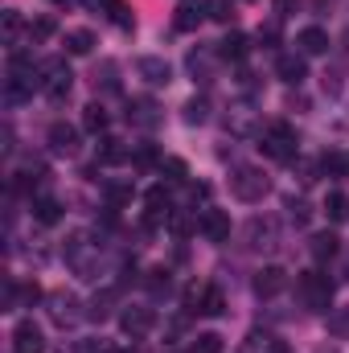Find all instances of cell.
I'll return each mask as SVG.
<instances>
[{
  "label": "cell",
  "instance_id": "13",
  "mask_svg": "<svg viewBox=\"0 0 349 353\" xmlns=\"http://www.w3.org/2000/svg\"><path fill=\"white\" fill-rule=\"evenodd\" d=\"M283 288H288V271H283V267H263L259 275H255V292H259L263 300L279 296Z\"/></svg>",
  "mask_w": 349,
  "mask_h": 353
},
{
  "label": "cell",
  "instance_id": "38",
  "mask_svg": "<svg viewBox=\"0 0 349 353\" xmlns=\"http://www.w3.org/2000/svg\"><path fill=\"white\" fill-rule=\"evenodd\" d=\"M288 210H292V222H304L308 218V205L304 201H288Z\"/></svg>",
  "mask_w": 349,
  "mask_h": 353
},
{
  "label": "cell",
  "instance_id": "33",
  "mask_svg": "<svg viewBox=\"0 0 349 353\" xmlns=\"http://www.w3.org/2000/svg\"><path fill=\"white\" fill-rule=\"evenodd\" d=\"M94 87H103V90H119V83H115V62H103V66L94 70Z\"/></svg>",
  "mask_w": 349,
  "mask_h": 353
},
{
  "label": "cell",
  "instance_id": "6",
  "mask_svg": "<svg viewBox=\"0 0 349 353\" xmlns=\"http://www.w3.org/2000/svg\"><path fill=\"white\" fill-rule=\"evenodd\" d=\"M185 308L189 312H201V316H222L226 312V300H222V288L218 283H206V288H189L185 292Z\"/></svg>",
  "mask_w": 349,
  "mask_h": 353
},
{
  "label": "cell",
  "instance_id": "31",
  "mask_svg": "<svg viewBox=\"0 0 349 353\" xmlns=\"http://www.w3.org/2000/svg\"><path fill=\"white\" fill-rule=\"evenodd\" d=\"M21 29H25V25H21V12H12V8H8V12H4V41H8L12 50L21 46Z\"/></svg>",
  "mask_w": 349,
  "mask_h": 353
},
{
  "label": "cell",
  "instance_id": "34",
  "mask_svg": "<svg viewBox=\"0 0 349 353\" xmlns=\"http://www.w3.org/2000/svg\"><path fill=\"white\" fill-rule=\"evenodd\" d=\"M193 353H222V337H218V333H201V337L193 341Z\"/></svg>",
  "mask_w": 349,
  "mask_h": 353
},
{
  "label": "cell",
  "instance_id": "23",
  "mask_svg": "<svg viewBox=\"0 0 349 353\" xmlns=\"http://www.w3.org/2000/svg\"><path fill=\"white\" fill-rule=\"evenodd\" d=\"M33 218H37L41 226H54V222L62 218V201H58V197H50V193H41V197L33 201Z\"/></svg>",
  "mask_w": 349,
  "mask_h": 353
},
{
  "label": "cell",
  "instance_id": "4",
  "mask_svg": "<svg viewBox=\"0 0 349 353\" xmlns=\"http://www.w3.org/2000/svg\"><path fill=\"white\" fill-rule=\"evenodd\" d=\"M74 87V70L66 66V58H50V62H41V94L50 99V103H62L66 94Z\"/></svg>",
  "mask_w": 349,
  "mask_h": 353
},
{
  "label": "cell",
  "instance_id": "10",
  "mask_svg": "<svg viewBox=\"0 0 349 353\" xmlns=\"http://www.w3.org/2000/svg\"><path fill=\"white\" fill-rule=\"evenodd\" d=\"M12 353H46V337L33 321H21L12 329Z\"/></svg>",
  "mask_w": 349,
  "mask_h": 353
},
{
  "label": "cell",
  "instance_id": "41",
  "mask_svg": "<svg viewBox=\"0 0 349 353\" xmlns=\"http://www.w3.org/2000/svg\"><path fill=\"white\" fill-rule=\"evenodd\" d=\"M83 4H99V0H83Z\"/></svg>",
  "mask_w": 349,
  "mask_h": 353
},
{
  "label": "cell",
  "instance_id": "16",
  "mask_svg": "<svg viewBox=\"0 0 349 353\" xmlns=\"http://www.w3.org/2000/svg\"><path fill=\"white\" fill-rule=\"evenodd\" d=\"M201 21H206V8H201V0H181V4H177L173 25L181 29V33H193Z\"/></svg>",
  "mask_w": 349,
  "mask_h": 353
},
{
  "label": "cell",
  "instance_id": "12",
  "mask_svg": "<svg viewBox=\"0 0 349 353\" xmlns=\"http://www.w3.org/2000/svg\"><path fill=\"white\" fill-rule=\"evenodd\" d=\"M50 316H54V325H74L79 321V300L70 296V292H54L50 296Z\"/></svg>",
  "mask_w": 349,
  "mask_h": 353
},
{
  "label": "cell",
  "instance_id": "29",
  "mask_svg": "<svg viewBox=\"0 0 349 353\" xmlns=\"http://www.w3.org/2000/svg\"><path fill=\"white\" fill-rule=\"evenodd\" d=\"M185 119H189V123H206V119H210V99H206V94L189 99V103H185Z\"/></svg>",
  "mask_w": 349,
  "mask_h": 353
},
{
  "label": "cell",
  "instance_id": "28",
  "mask_svg": "<svg viewBox=\"0 0 349 353\" xmlns=\"http://www.w3.org/2000/svg\"><path fill=\"white\" fill-rule=\"evenodd\" d=\"M325 214H329L333 222H346L349 218V197L346 193H329V197H325Z\"/></svg>",
  "mask_w": 349,
  "mask_h": 353
},
{
  "label": "cell",
  "instance_id": "9",
  "mask_svg": "<svg viewBox=\"0 0 349 353\" xmlns=\"http://www.w3.org/2000/svg\"><path fill=\"white\" fill-rule=\"evenodd\" d=\"M197 230H201L210 243H226V239H230V218H226L222 210H210V205H206L201 218H197Z\"/></svg>",
  "mask_w": 349,
  "mask_h": 353
},
{
  "label": "cell",
  "instance_id": "5",
  "mask_svg": "<svg viewBox=\"0 0 349 353\" xmlns=\"http://www.w3.org/2000/svg\"><path fill=\"white\" fill-rule=\"evenodd\" d=\"M259 148L271 157V161H296V152H300V140H296V132H292L288 123H271V128H263Z\"/></svg>",
  "mask_w": 349,
  "mask_h": 353
},
{
  "label": "cell",
  "instance_id": "1",
  "mask_svg": "<svg viewBox=\"0 0 349 353\" xmlns=\"http://www.w3.org/2000/svg\"><path fill=\"white\" fill-rule=\"evenodd\" d=\"M33 90H41V66H33L25 54H12L8 79H4V103L17 107V103L33 99Z\"/></svg>",
  "mask_w": 349,
  "mask_h": 353
},
{
  "label": "cell",
  "instance_id": "35",
  "mask_svg": "<svg viewBox=\"0 0 349 353\" xmlns=\"http://www.w3.org/2000/svg\"><path fill=\"white\" fill-rule=\"evenodd\" d=\"M148 288L152 296H169V271H148Z\"/></svg>",
  "mask_w": 349,
  "mask_h": 353
},
{
  "label": "cell",
  "instance_id": "8",
  "mask_svg": "<svg viewBox=\"0 0 349 353\" xmlns=\"http://www.w3.org/2000/svg\"><path fill=\"white\" fill-rule=\"evenodd\" d=\"M136 74H140L148 87H169V83H173V66H169L165 58H157V54L140 58V62H136Z\"/></svg>",
  "mask_w": 349,
  "mask_h": 353
},
{
  "label": "cell",
  "instance_id": "24",
  "mask_svg": "<svg viewBox=\"0 0 349 353\" xmlns=\"http://www.w3.org/2000/svg\"><path fill=\"white\" fill-rule=\"evenodd\" d=\"M90 50H94V33H90V29H70V33H66V54L83 58Z\"/></svg>",
  "mask_w": 349,
  "mask_h": 353
},
{
  "label": "cell",
  "instance_id": "20",
  "mask_svg": "<svg viewBox=\"0 0 349 353\" xmlns=\"http://www.w3.org/2000/svg\"><path fill=\"white\" fill-rule=\"evenodd\" d=\"M308 251H312V259H321V263H325V259H333V255L341 251V239H337L333 230H321V234H312V239H308Z\"/></svg>",
  "mask_w": 349,
  "mask_h": 353
},
{
  "label": "cell",
  "instance_id": "2",
  "mask_svg": "<svg viewBox=\"0 0 349 353\" xmlns=\"http://www.w3.org/2000/svg\"><path fill=\"white\" fill-rule=\"evenodd\" d=\"M296 292H300V304H304L308 312H333V279H329L321 267L300 271Z\"/></svg>",
  "mask_w": 349,
  "mask_h": 353
},
{
  "label": "cell",
  "instance_id": "32",
  "mask_svg": "<svg viewBox=\"0 0 349 353\" xmlns=\"http://www.w3.org/2000/svg\"><path fill=\"white\" fill-rule=\"evenodd\" d=\"M107 12H111V21H115L119 29H132V8H128L123 0H107Z\"/></svg>",
  "mask_w": 349,
  "mask_h": 353
},
{
  "label": "cell",
  "instance_id": "39",
  "mask_svg": "<svg viewBox=\"0 0 349 353\" xmlns=\"http://www.w3.org/2000/svg\"><path fill=\"white\" fill-rule=\"evenodd\" d=\"M341 176H349V152H341Z\"/></svg>",
  "mask_w": 349,
  "mask_h": 353
},
{
  "label": "cell",
  "instance_id": "17",
  "mask_svg": "<svg viewBox=\"0 0 349 353\" xmlns=\"http://www.w3.org/2000/svg\"><path fill=\"white\" fill-rule=\"evenodd\" d=\"M296 46H300V54H329V33L321 25H308L296 33Z\"/></svg>",
  "mask_w": 349,
  "mask_h": 353
},
{
  "label": "cell",
  "instance_id": "22",
  "mask_svg": "<svg viewBox=\"0 0 349 353\" xmlns=\"http://www.w3.org/2000/svg\"><path fill=\"white\" fill-rule=\"evenodd\" d=\"M218 54H222V58H230V62H243V58L251 54V41H247L243 33H226V37L218 41Z\"/></svg>",
  "mask_w": 349,
  "mask_h": 353
},
{
  "label": "cell",
  "instance_id": "36",
  "mask_svg": "<svg viewBox=\"0 0 349 353\" xmlns=\"http://www.w3.org/2000/svg\"><path fill=\"white\" fill-rule=\"evenodd\" d=\"M201 8H206V17H214V21H226V17H230V4H226V0H201Z\"/></svg>",
  "mask_w": 349,
  "mask_h": 353
},
{
  "label": "cell",
  "instance_id": "15",
  "mask_svg": "<svg viewBox=\"0 0 349 353\" xmlns=\"http://www.w3.org/2000/svg\"><path fill=\"white\" fill-rule=\"evenodd\" d=\"M128 119H132L136 128H157L165 115H161V107H157L152 99H132V107H128Z\"/></svg>",
  "mask_w": 349,
  "mask_h": 353
},
{
  "label": "cell",
  "instance_id": "7",
  "mask_svg": "<svg viewBox=\"0 0 349 353\" xmlns=\"http://www.w3.org/2000/svg\"><path fill=\"white\" fill-rule=\"evenodd\" d=\"M119 329H123L132 341H140V337H148V333L157 329V312H152V308H128V312L119 316Z\"/></svg>",
  "mask_w": 349,
  "mask_h": 353
},
{
  "label": "cell",
  "instance_id": "14",
  "mask_svg": "<svg viewBox=\"0 0 349 353\" xmlns=\"http://www.w3.org/2000/svg\"><path fill=\"white\" fill-rule=\"evenodd\" d=\"M275 70H279V79H283V83H292V87H300V83H304V74H308L304 54H279V58H275Z\"/></svg>",
  "mask_w": 349,
  "mask_h": 353
},
{
  "label": "cell",
  "instance_id": "3",
  "mask_svg": "<svg viewBox=\"0 0 349 353\" xmlns=\"http://www.w3.org/2000/svg\"><path fill=\"white\" fill-rule=\"evenodd\" d=\"M267 189H271V181H267L263 169H255V165H235L230 169V193L239 201H263Z\"/></svg>",
  "mask_w": 349,
  "mask_h": 353
},
{
  "label": "cell",
  "instance_id": "37",
  "mask_svg": "<svg viewBox=\"0 0 349 353\" xmlns=\"http://www.w3.org/2000/svg\"><path fill=\"white\" fill-rule=\"evenodd\" d=\"M50 33H54V21H50V17H41V21L29 25V37H33V41H46Z\"/></svg>",
  "mask_w": 349,
  "mask_h": 353
},
{
  "label": "cell",
  "instance_id": "25",
  "mask_svg": "<svg viewBox=\"0 0 349 353\" xmlns=\"http://www.w3.org/2000/svg\"><path fill=\"white\" fill-rule=\"evenodd\" d=\"M99 144H103V148H99V161H103V165H119V161H128V148H123L115 136H103Z\"/></svg>",
  "mask_w": 349,
  "mask_h": 353
},
{
  "label": "cell",
  "instance_id": "26",
  "mask_svg": "<svg viewBox=\"0 0 349 353\" xmlns=\"http://www.w3.org/2000/svg\"><path fill=\"white\" fill-rule=\"evenodd\" d=\"M83 128H87L90 136H103V132H107V111H103L99 103H90L87 111H83Z\"/></svg>",
  "mask_w": 349,
  "mask_h": 353
},
{
  "label": "cell",
  "instance_id": "11",
  "mask_svg": "<svg viewBox=\"0 0 349 353\" xmlns=\"http://www.w3.org/2000/svg\"><path fill=\"white\" fill-rule=\"evenodd\" d=\"M50 148L58 157H74L79 152V128L70 123H50Z\"/></svg>",
  "mask_w": 349,
  "mask_h": 353
},
{
  "label": "cell",
  "instance_id": "19",
  "mask_svg": "<svg viewBox=\"0 0 349 353\" xmlns=\"http://www.w3.org/2000/svg\"><path fill=\"white\" fill-rule=\"evenodd\" d=\"M218 58H222L218 50H193V54H189V70H193V79L210 83V79H214V62H218Z\"/></svg>",
  "mask_w": 349,
  "mask_h": 353
},
{
  "label": "cell",
  "instance_id": "40",
  "mask_svg": "<svg viewBox=\"0 0 349 353\" xmlns=\"http://www.w3.org/2000/svg\"><path fill=\"white\" fill-rule=\"evenodd\" d=\"M341 275L349 279V251H346V259H341Z\"/></svg>",
  "mask_w": 349,
  "mask_h": 353
},
{
  "label": "cell",
  "instance_id": "21",
  "mask_svg": "<svg viewBox=\"0 0 349 353\" xmlns=\"http://www.w3.org/2000/svg\"><path fill=\"white\" fill-rule=\"evenodd\" d=\"M243 353H288V345L283 341H275L271 333H247V341H243Z\"/></svg>",
  "mask_w": 349,
  "mask_h": 353
},
{
  "label": "cell",
  "instance_id": "27",
  "mask_svg": "<svg viewBox=\"0 0 349 353\" xmlns=\"http://www.w3.org/2000/svg\"><path fill=\"white\" fill-rule=\"evenodd\" d=\"M247 239H251V247H271V243H275V226L255 218V222L247 226Z\"/></svg>",
  "mask_w": 349,
  "mask_h": 353
},
{
  "label": "cell",
  "instance_id": "18",
  "mask_svg": "<svg viewBox=\"0 0 349 353\" xmlns=\"http://www.w3.org/2000/svg\"><path fill=\"white\" fill-rule=\"evenodd\" d=\"M148 222H169L173 218V201H169V193H165V185H157V189H148Z\"/></svg>",
  "mask_w": 349,
  "mask_h": 353
},
{
  "label": "cell",
  "instance_id": "30",
  "mask_svg": "<svg viewBox=\"0 0 349 353\" xmlns=\"http://www.w3.org/2000/svg\"><path fill=\"white\" fill-rule=\"evenodd\" d=\"M161 176H165V181H173V185H181V181H189V169H185V161L165 157V161H161Z\"/></svg>",
  "mask_w": 349,
  "mask_h": 353
}]
</instances>
